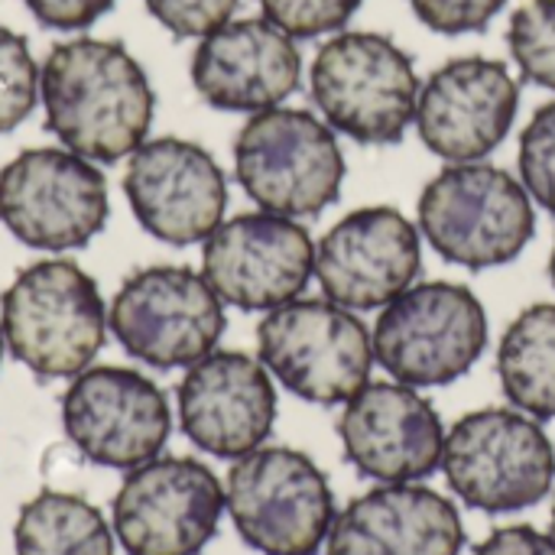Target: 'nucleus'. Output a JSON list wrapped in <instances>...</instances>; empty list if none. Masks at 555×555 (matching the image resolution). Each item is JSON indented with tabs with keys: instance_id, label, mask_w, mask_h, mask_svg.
<instances>
[{
	"instance_id": "obj_1",
	"label": "nucleus",
	"mask_w": 555,
	"mask_h": 555,
	"mask_svg": "<svg viewBox=\"0 0 555 555\" xmlns=\"http://www.w3.org/2000/svg\"><path fill=\"white\" fill-rule=\"evenodd\" d=\"M46 127L91 163H117L146 143L156 94L143 65L114 39L75 36L39 68Z\"/></svg>"
},
{
	"instance_id": "obj_2",
	"label": "nucleus",
	"mask_w": 555,
	"mask_h": 555,
	"mask_svg": "<svg viewBox=\"0 0 555 555\" xmlns=\"http://www.w3.org/2000/svg\"><path fill=\"white\" fill-rule=\"evenodd\" d=\"M10 354L42 380H72L91 367L107 335L98 283L72 260H39L16 273L0 299Z\"/></svg>"
},
{
	"instance_id": "obj_3",
	"label": "nucleus",
	"mask_w": 555,
	"mask_h": 555,
	"mask_svg": "<svg viewBox=\"0 0 555 555\" xmlns=\"http://www.w3.org/2000/svg\"><path fill=\"white\" fill-rule=\"evenodd\" d=\"M416 215L426 244L442 260L468 270L517 260L537 234V211L524 182L485 159L449 163L436 172Z\"/></svg>"
},
{
	"instance_id": "obj_4",
	"label": "nucleus",
	"mask_w": 555,
	"mask_h": 555,
	"mask_svg": "<svg viewBox=\"0 0 555 555\" xmlns=\"http://www.w3.org/2000/svg\"><path fill=\"white\" fill-rule=\"evenodd\" d=\"M416 65L384 33H335L312 59L309 88L322 120L364 146L400 143L416 117Z\"/></svg>"
},
{
	"instance_id": "obj_5",
	"label": "nucleus",
	"mask_w": 555,
	"mask_h": 555,
	"mask_svg": "<svg viewBox=\"0 0 555 555\" xmlns=\"http://www.w3.org/2000/svg\"><path fill=\"white\" fill-rule=\"evenodd\" d=\"M241 189L273 215L312 218L332 208L345 185V156L335 130L302 107L250 114L234 140Z\"/></svg>"
},
{
	"instance_id": "obj_6",
	"label": "nucleus",
	"mask_w": 555,
	"mask_h": 555,
	"mask_svg": "<svg viewBox=\"0 0 555 555\" xmlns=\"http://www.w3.org/2000/svg\"><path fill=\"white\" fill-rule=\"evenodd\" d=\"M263 367L299 400L348 403L371 380L374 335L358 312L332 299H293L257 325Z\"/></svg>"
},
{
	"instance_id": "obj_7",
	"label": "nucleus",
	"mask_w": 555,
	"mask_h": 555,
	"mask_svg": "<svg viewBox=\"0 0 555 555\" xmlns=\"http://www.w3.org/2000/svg\"><path fill=\"white\" fill-rule=\"evenodd\" d=\"M224 507L237 537L263 555H315L335 524L322 468L286 446H260L228 472Z\"/></svg>"
},
{
	"instance_id": "obj_8",
	"label": "nucleus",
	"mask_w": 555,
	"mask_h": 555,
	"mask_svg": "<svg viewBox=\"0 0 555 555\" xmlns=\"http://www.w3.org/2000/svg\"><path fill=\"white\" fill-rule=\"evenodd\" d=\"M488 345L481 299L449 280L416 283L380 309L374 361L406 387H446L465 377Z\"/></svg>"
},
{
	"instance_id": "obj_9",
	"label": "nucleus",
	"mask_w": 555,
	"mask_h": 555,
	"mask_svg": "<svg viewBox=\"0 0 555 555\" xmlns=\"http://www.w3.org/2000/svg\"><path fill=\"white\" fill-rule=\"evenodd\" d=\"M442 472L468 507L517 514L553 491L555 449L533 416L488 406L462 416L446 433Z\"/></svg>"
},
{
	"instance_id": "obj_10",
	"label": "nucleus",
	"mask_w": 555,
	"mask_h": 555,
	"mask_svg": "<svg viewBox=\"0 0 555 555\" xmlns=\"http://www.w3.org/2000/svg\"><path fill=\"white\" fill-rule=\"evenodd\" d=\"M104 172L65 150H23L0 169V224L26 247L62 254L94 241L107 224Z\"/></svg>"
},
{
	"instance_id": "obj_11",
	"label": "nucleus",
	"mask_w": 555,
	"mask_h": 555,
	"mask_svg": "<svg viewBox=\"0 0 555 555\" xmlns=\"http://www.w3.org/2000/svg\"><path fill=\"white\" fill-rule=\"evenodd\" d=\"M107 325L137 361L156 371L192 367L218 348L224 302L189 267H143L120 283Z\"/></svg>"
},
{
	"instance_id": "obj_12",
	"label": "nucleus",
	"mask_w": 555,
	"mask_h": 555,
	"mask_svg": "<svg viewBox=\"0 0 555 555\" xmlns=\"http://www.w3.org/2000/svg\"><path fill=\"white\" fill-rule=\"evenodd\" d=\"M224 511V488L208 465L156 455L127 472L114 498V537L127 555H198Z\"/></svg>"
},
{
	"instance_id": "obj_13",
	"label": "nucleus",
	"mask_w": 555,
	"mask_h": 555,
	"mask_svg": "<svg viewBox=\"0 0 555 555\" xmlns=\"http://www.w3.org/2000/svg\"><path fill=\"white\" fill-rule=\"evenodd\" d=\"M202 276L224 306L244 312L280 309L315 276V244L286 215L247 211L221 221L202 241Z\"/></svg>"
},
{
	"instance_id": "obj_14",
	"label": "nucleus",
	"mask_w": 555,
	"mask_h": 555,
	"mask_svg": "<svg viewBox=\"0 0 555 555\" xmlns=\"http://www.w3.org/2000/svg\"><path fill=\"white\" fill-rule=\"evenodd\" d=\"M68 442L101 468L130 472L153 462L172 429L163 390L130 367H88L62 397Z\"/></svg>"
},
{
	"instance_id": "obj_15",
	"label": "nucleus",
	"mask_w": 555,
	"mask_h": 555,
	"mask_svg": "<svg viewBox=\"0 0 555 555\" xmlns=\"http://www.w3.org/2000/svg\"><path fill=\"white\" fill-rule=\"evenodd\" d=\"M520 111V85L501 59L462 55L439 65L416 101V133L446 163H478L511 133Z\"/></svg>"
},
{
	"instance_id": "obj_16",
	"label": "nucleus",
	"mask_w": 555,
	"mask_h": 555,
	"mask_svg": "<svg viewBox=\"0 0 555 555\" xmlns=\"http://www.w3.org/2000/svg\"><path fill=\"white\" fill-rule=\"evenodd\" d=\"M124 195L146 234L172 247H189L224 221L228 179L205 146L156 137L130 153Z\"/></svg>"
},
{
	"instance_id": "obj_17",
	"label": "nucleus",
	"mask_w": 555,
	"mask_h": 555,
	"mask_svg": "<svg viewBox=\"0 0 555 555\" xmlns=\"http://www.w3.org/2000/svg\"><path fill=\"white\" fill-rule=\"evenodd\" d=\"M423 267L420 228L390 205L345 215L315 244V280L322 296L351 309H384L406 293Z\"/></svg>"
},
{
	"instance_id": "obj_18",
	"label": "nucleus",
	"mask_w": 555,
	"mask_h": 555,
	"mask_svg": "<svg viewBox=\"0 0 555 555\" xmlns=\"http://www.w3.org/2000/svg\"><path fill=\"white\" fill-rule=\"evenodd\" d=\"M338 439L358 475L380 485H413L442 468V420L400 380L361 387L338 416Z\"/></svg>"
},
{
	"instance_id": "obj_19",
	"label": "nucleus",
	"mask_w": 555,
	"mask_h": 555,
	"mask_svg": "<svg viewBox=\"0 0 555 555\" xmlns=\"http://www.w3.org/2000/svg\"><path fill=\"white\" fill-rule=\"evenodd\" d=\"M276 423V387L263 361L244 351H211L179 384V426L215 459H244L260 449Z\"/></svg>"
},
{
	"instance_id": "obj_20",
	"label": "nucleus",
	"mask_w": 555,
	"mask_h": 555,
	"mask_svg": "<svg viewBox=\"0 0 555 555\" xmlns=\"http://www.w3.org/2000/svg\"><path fill=\"white\" fill-rule=\"evenodd\" d=\"M302 78V55L289 33L267 16L228 20L192 52V85L218 111L260 114L280 107Z\"/></svg>"
},
{
	"instance_id": "obj_21",
	"label": "nucleus",
	"mask_w": 555,
	"mask_h": 555,
	"mask_svg": "<svg viewBox=\"0 0 555 555\" xmlns=\"http://www.w3.org/2000/svg\"><path fill=\"white\" fill-rule=\"evenodd\" d=\"M328 555H459L465 527L449 498L423 485H380L332 524Z\"/></svg>"
},
{
	"instance_id": "obj_22",
	"label": "nucleus",
	"mask_w": 555,
	"mask_h": 555,
	"mask_svg": "<svg viewBox=\"0 0 555 555\" xmlns=\"http://www.w3.org/2000/svg\"><path fill=\"white\" fill-rule=\"evenodd\" d=\"M504 397L533 420H555V302L524 309L498 348Z\"/></svg>"
},
{
	"instance_id": "obj_23",
	"label": "nucleus",
	"mask_w": 555,
	"mask_h": 555,
	"mask_svg": "<svg viewBox=\"0 0 555 555\" xmlns=\"http://www.w3.org/2000/svg\"><path fill=\"white\" fill-rule=\"evenodd\" d=\"M13 550L16 555H114V533L85 498L42 491L20 507Z\"/></svg>"
},
{
	"instance_id": "obj_24",
	"label": "nucleus",
	"mask_w": 555,
	"mask_h": 555,
	"mask_svg": "<svg viewBox=\"0 0 555 555\" xmlns=\"http://www.w3.org/2000/svg\"><path fill=\"white\" fill-rule=\"evenodd\" d=\"M507 46L520 75L555 91V0H527L507 23Z\"/></svg>"
},
{
	"instance_id": "obj_25",
	"label": "nucleus",
	"mask_w": 555,
	"mask_h": 555,
	"mask_svg": "<svg viewBox=\"0 0 555 555\" xmlns=\"http://www.w3.org/2000/svg\"><path fill=\"white\" fill-rule=\"evenodd\" d=\"M39 101V65L26 39L0 26V137L16 130Z\"/></svg>"
},
{
	"instance_id": "obj_26",
	"label": "nucleus",
	"mask_w": 555,
	"mask_h": 555,
	"mask_svg": "<svg viewBox=\"0 0 555 555\" xmlns=\"http://www.w3.org/2000/svg\"><path fill=\"white\" fill-rule=\"evenodd\" d=\"M520 182L546 211L555 215V101L537 107L520 133Z\"/></svg>"
},
{
	"instance_id": "obj_27",
	"label": "nucleus",
	"mask_w": 555,
	"mask_h": 555,
	"mask_svg": "<svg viewBox=\"0 0 555 555\" xmlns=\"http://www.w3.org/2000/svg\"><path fill=\"white\" fill-rule=\"evenodd\" d=\"M364 0H260L263 16L293 39L338 33Z\"/></svg>"
},
{
	"instance_id": "obj_28",
	"label": "nucleus",
	"mask_w": 555,
	"mask_h": 555,
	"mask_svg": "<svg viewBox=\"0 0 555 555\" xmlns=\"http://www.w3.org/2000/svg\"><path fill=\"white\" fill-rule=\"evenodd\" d=\"M146 10L163 23L172 36L202 39L224 26L241 0H143Z\"/></svg>"
},
{
	"instance_id": "obj_29",
	"label": "nucleus",
	"mask_w": 555,
	"mask_h": 555,
	"mask_svg": "<svg viewBox=\"0 0 555 555\" xmlns=\"http://www.w3.org/2000/svg\"><path fill=\"white\" fill-rule=\"evenodd\" d=\"M507 0H410L416 20L442 36H462L485 29Z\"/></svg>"
},
{
	"instance_id": "obj_30",
	"label": "nucleus",
	"mask_w": 555,
	"mask_h": 555,
	"mask_svg": "<svg viewBox=\"0 0 555 555\" xmlns=\"http://www.w3.org/2000/svg\"><path fill=\"white\" fill-rule=\"evenodd\" d=\"M23 3L42 26L62 33L88 29L114 7V0H23Z\"/></svg>"
},
{
	"instance_id": "obj_31",
	"label": "nucleus",
	"mask_w": 555,
	"mask_h": 555,
	"mask_svg": "<svg viewBox=\"0 0 555 555\" xmlns=\"http://www.w3.org/2000/svg\"><path fill=\"white\" fill-rule=\"evenodd\" d=\"M475 555H555V540L533 527H501L494 530Z\"/></svg>"
},
{
	"instance_id": "obj_32",
	"label": "nucleus",
	"mask_w": 555,
	"mask_h": 555,
	"mask_svg": "<svg viewBox=\"0 0 555 555\" xmlns=\"http://www.w3.org/2000/svg\"><path fill=\"white\" fill-rule=\"evenodd\" d=\"M550 280H553V286H555V244H553V254H550Z\"/></svg>"
},
{
	"instance_id": "obj_33",
	"label": "nucleus",
	"mask_w": 555,
	"mask_h": 555,
	"mask_svg": "<svg viewBox=\"0 0 555 555\" xmlns=\"http://www.w3.org/2000/svg\"><path fill=\"white\" fill-rule=\"evenodd\" d=\"M3 348H7V338H3V322H0V361H3Z\"/></svg>"
},
{
	"instance_id": "obj_34",
	"label": "nucleus",
	"mask_w": 555,
	"mask_h": 555,
	"mask_svg": "<svg viewBox=\"0 0 555 555\" xmlns=\"http://www.w3.org/2000/svg\"><path fill=\"white\" fill-rule=\"evenodd\" d=\"M550 537L555 540V501H553V524H550Z\"/></svg>"
}]
</instances>
